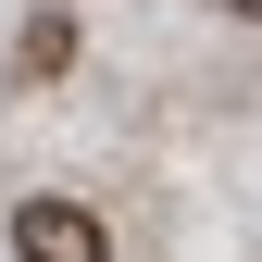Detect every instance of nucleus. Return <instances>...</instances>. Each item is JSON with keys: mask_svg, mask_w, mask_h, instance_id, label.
Wrapping results in <instances>:
<instances>
[{"mask_svg": "<svg viewBox=\"0 0 262 262\" xmlns=\"http://www.w3.org/2000/svg\"><path fill=\"white\" fill-rule=\"evenodd\" d=\"M13 250H25V262H113V237H100L88 200H25V212H13Z\"/></svg>", "mask_w": 262, "mask_h": 262, "instance_id": "f257e3e1", "label": "nucleus"}, {"mask_svg": "<svg viewBox=\"0 0 262 262\" xmlns=\"http://www.w3.org/2000/svg\"><path fill=\"white\" fill-rule=\"evenodd\" d=\"M13 62H25V88H38V75H62V62H75V13H38Z\"/></svg>", "mask_w": 262, "mask_h": 262, "instance_id": "f03ea898", "label": "nucleus"}, {"mask_svg": "<svg viewBox=\"0 0 262 262\" xmlns=\"http://www.w3.org/2000/svg\"><path fill=\"white\" fill-rule=\"evenodd\" d=\"M237 13H262V0H237Z\"/></svg>", "mask_w": 262, "mask_h": 262, "instance_id": "7ed1b4c3", "label": "nucleus"}]
</instances>
